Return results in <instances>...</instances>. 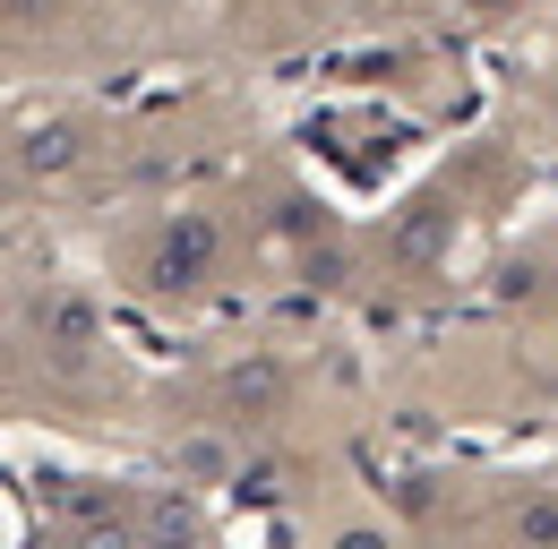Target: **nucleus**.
<instances>
[{
    "label": "nucleus",
    "instance_id": "obj_1",
    "mask_svg": "<svg viewBox=\"0 0 558 549\" xmlns=\"http://www.w3.org/2000/svg\"><path fill=\"white\" fill-rule=\"evenodd\" d=\"M130 533H138V549H207V515L190 489H138Z\"/></svg>",
    "mask_w": 558,
    "mask_h": 549
},
{
    "label": "nucleus",
    "instance_id": "obj_2",
    "mask_svg": "<svg viewBox=\"0 0 558 549\" xmlns=\"http://www.w3.org/2000/svg\"><path fill=\"white\" fill-rule=\"evenodd\" d=\"M215 258H223V232H215L207 215H181V223H163V241H155V283H207Z\"/></svg>",
    "mask_w": 558,
    "mask_h": 549
},
{
    "label": "nucleus",
    "instance_id": "obj_3",
    "mask_svg": "<svg viewBox=\"0 0 558 549\" xmlns=\"http://www.w3.org/2000/svg\"><path fill=\"white\" fill-rule=\"evenodd\" d=\"M498 541L507 549H558V489H515L498 507Z\"/></svg>",
    "mask_w": 558,
    "mask_h": 549
},
{
    "label": "nucleus",
    "instance_id": "obj_4",
    "mask_svg": "<svg viewBox=\"0 0 558 549\" xmlns=\"http://www.w3.org/2000/svg\"><path fill=\"white\" fill-rule=\"evenodd\" d=\"M318 549H396V524H378V515H344V524H327V541Z\"/></svg>",
    "mask_w": 558,
    "mask_h": 549
},
{
    "label": "nucleus",
    "instance_id": "obj_5",
    "mask_svg": "<svg viewBox=\"0 0 558 549\" xmlns=\"http://www.w3.org/2000/svg\"><path fill=\"white\" fill-rule=\"evenodd\" d=\"M0 369H9V343H0Z\"/></svg>",
    "mask_w": 558,
    "mask_h": 549
}]
</instances>
